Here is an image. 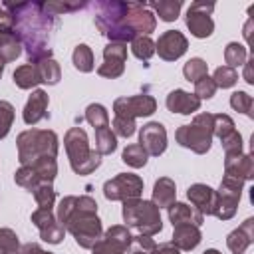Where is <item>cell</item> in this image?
I'll return each mask as SVG.
<instances>
[{
    "instance_id": "46",
    "label": "cell",
    "mask_w": 254,
    "mask_h": 254,
    "mask_svg": "<svg viewBox=\"0 0 254 254\" xmlns=\"http://www.w3.org/2000/svg\"><path fill=\"white\" fill-rule=\"evenodd\" d=\"M135 119H125V117H113V133H115V137L119 135V137H131L133 133H135Z\"/></svg>"
},
{
    "instance_id": "18",
    "label": "cell",
    "mask_w": 254,
    "mask_h": 254,
    "mask_svg": "<svg viewBox=\"0 0 254 254\" xmlns=\"http://www.w3.org/2000/svg\"><path fill=\"white\" fill-rule=\"evenodd\" d=\"M187 196L190 200V204L204 216L212 214V208H214V200H216V190L210 189L208 185H202V183H194L189 187L187 190Z\"/></svg>"
},
{
    "instance_id": "43",
    "label": "cell",
    "mask_w": 254,
    "mask_h": 254,
    "mask_svg": "<svg viewBox=\"0 0 254 254\" xmlns=\"http://www.w3.org/2000/svg\"><path fill=\"white\" fill-rule=\"evenodd\" d=\"M222 149H224V157H236L242 155V135L234 129L230 135H226L224 139H220Z\"/></svg>"
},
{
    "instance_id": "45",
    "label": "cell",
    "mask_w": 254,
    "mask_h": 254,
    "mask_svg": "<svg viewBox=\"0 0 254 254\" xmlns=\"http://www.w3.org/2000/svg\"><path fill=\"white\" fill-rule=\"evenodd\" d=\"M214 93H216V85H214L212 77L204 75V77H200L198 81H194V95H196L198 99H210Z\"/></svg>"
},
{
    "instance_id": "37",
    "label": "cell",
    "mask_w": 254,
    "mask_h": 254,
    "mask_svg": "<svg viewBox=\"0 0 254 254\" xmlns=\"http://www.w3.org/2000/svg\"><path fill=\"white\" fill-rule=\"evenodd\" d=\"M230 107H232L234 111H240V113L248 115L250 119H254V111H252L254 101H252V97H250L246 91H234V93L230 95Z\"/></svg>"
},
{
    "instance_id": "38",
    "label": "cell",
    "mask_w": 254,
    "mask_h": 254,
    "mask_svg": "<svg viewBox=\"0 0 254 254\" xmlns=\"http://www.w3.org/2000/svg\"><path fill=\"white\" fill-rule=\"evenodd\" d=\"M234 131V121L226 113H212V135L218 139H224Z\"/></svg>"
},
{
    "instance_id": "8",
    "label": "cell",
    "mask_w": 254,
    "mask_h": 254,
    "mask_svg": "<svg viewBox=\"0 0 254 254\" xmlns=\"http://www.w3.org/2000/svg\"><path fill=\"white\" fill-rule=\"evenodd\" d=\"M242 179H236L232 175H224L220 181V187L216 190V200H214V208H212V216L220 218V220H230L236 210H238V202L242 196Z\"/></svg>"
},
{
    "instance_id": "53",
    "label": "cell",
    "mask_w": 254,
    "mask_h": 254,
    "mask_svg": "<svg viewBox=\"0 0 254 254\" xmlns=\"http://www.w3.org/2000/svg\"><path fill=\"white\" fill-rule=\"evenodd\" d=\"M4 64H6V62L0 58V77H2V73H4Z\"/></svg>"
},
{
    "instance_id": "15",
    "label": "cell",
    "mask_w": 254,
    "mask_h": 254,
    "mask_svg": "<svg viewBox=\"0 0 254 254\" xmlns=\"http://www.w3.org/2000/svg\"><path fill=\"white\" fill-rule=\"evenodd\" d=\"M189 48V40L185 38L183 32L179 30H167L159 36L157 44H155V52L159 54L161 60L165 62H175L179 60Z\"/></svg>"
},
{
    "instance_id": "49",
    "label": "cell",
    "mask_w": 254,
    "mask_h": 254,
    "mask_svg": "<svg viewBox=\"0 0 254 254\" xmlns=\"http://www.w3.org/2000/svg\"><path fill=\"white\" fill-rule=\"evenodd\" d=\"M151 254H181V250H177V248L169 242V244H159V246H155V250H153Z\"/></svg>"
},
{
    "instance_id": "26",
    "label": "cell",
    "mask_w": 254,
    "mask_h": 254,
    "mask_svg": "<svg viewBox=\"0 0 254 254\" xmlns=\"http://www.w3.org/2000/svg\"><path fill=\"white\" fill-rule=\"evenodd\" d=\"M12 77H14V83H16L20 89H32V87H36L38 83H42L40 73H38V69H36L34 64H24V65L16 67V71H14Z\"/></svg>"
},
{
    "instance_id": "32",
    "label": "cell",
    "mask_w": 254,
    "mask_h": 254,
    "mask_svg": "<svg viewBox=\"0 0 254 254\" xmlns=\"http://www.w3.org/2000/svg\"><path fill=\"white\" fill-rule=\"evenodd\" d=\"M85 121L93 127V129H101V127H109V113L101 103H91L85 109Z\"/></svg>"
},
{
    "instance_id": "22",
    "label": "cell",
    "mask_w": 254,
    "mask_h": 254,
    "mask_svg": "<svg viewBox=\"0 0 254 254\" xmlns=\"http://www.w3.org/2000/svg\"><path fill=\"white\" fill-rule=\"evenodd\" d=\"M224 175H232L242 181L254 179V159L250 153L236 155V157H224Z\"/></svg>"
},
{
    "instance_id": "33",
    "label": "cell",
    "mask_w": 254,
    "mask_h": 254,
    "mask_svg": "<svg viewBox=\"0 0 254 254\" xmlns=\"http://www.w3.org/2000/svg\"><path fill=\"white\" fill-rule=\"evenodd\" d=\"M248 60V52L242 44L238 42H230L226 48H224V62L228 64V67H238V65H244Z\"/></svg>"
},
{
    "instance_id": "25",
    "label": "cell",
    "mask_w": 254,
    "mask_h": 254,
    "mask_svg": "<svg viewBox=\"0 0 254 254\" xmlns=\"http://www.w3.org/2000/svg\"><path fill=\"white\" fill-rule=\"evenodd\" d=\"M22 54V44L14 34L12 26H0V58L4 62H14Z\"/></svg>"
},
{
    "instance_id": "23",
    "label": "cell",
    "mask_w": 254,
    "mask_h": 254,
    "mask_svg": "<svg viewBox=\"0 0 254 254\" xmlns=\"http://www.w3.org/2000/svg\"><path fill=\"white\" fill-rule=\"evenodd\" d=\"M167 210H169V220H171L173 226H177V224L200 226L204 222V216L192 204H187V202H173Z\"/></svg>"
},
{
    "instance_id": "47",
    "label": "cell",
    "mask_w": 254,
    "mask_h": 254,
    "mask_svg": "<svg viewBox=\"0 0 254 254\" xmlns=\"http://www.w3.org/2000/svg\"><path fill=\"white\" fill-rule=\"evenodd\" d=\"M20 252L22 254H54V252H46L40 244H36V242H28V244H24L22 248H20Z\"/></svg>"
},
{
    "instance_id": "3",
    "label": "cell",
    "mask_w": 254,
    "mask_h": 254,
    "mask_svg": "<svg viewBox=\"0 0 254 254\" xmlns=\"http://www.w3.org/2000/svg\"><path fill=\"white\" fill-rule=\"evenodd\" d=\"M58 220L81 248H93L103 234V226L97 216V202L87 194L64 196L58 204Z\"/></svg>"
},
{
    "instance_id": "4",
    "label": "cell",
    "mask_w": 254,
    "mask_h": 254,
    "mask_svg": "<svg viewBox=\"0 0 254 254\" xmlns=\"http://www.w3.org/2000/svg\"><path fill=\"white\" fill-rule=\"evenodd\" d=\"M20 165H32L44 157H58V135L50 129H28L16 139Z\"/></svg>"
},
{
    "instance_id": "39",
    "label": "cell",
    "mask_w": 254,
    "mask_h": 254,
    "mask_svg": "<svg viewBox=\"0 0 254 254\" xmlns=\"http://www.w3.org/2000/svg\"><path fill=\"white\" fill-rule=\"evenodd\" d=\"M34 198H36V202H38V208H48V210H52V208H54V202H56V190H54L52 183L40 185V187L34 190Z\"/></svg>"
},
{
    "instance_id": "30",
    "label": "cell",
    "mask_w": 254,
    "mask_h": 254,
    "mask_svg": "<svg viewBox=\"0 0 254 254\" xmlns=\"http://www.w3.org/2000/svg\"><path fill=\"white\" fill-rule=\"evenodd\" d=\"M121 159H123L125 165H129V167H133V169H141V167L147 165L149 155H147V151H145L139 143H131V145H127V147L123 149Z\"/></svg>"
},
{
    "instance_id": "1",
    "label": "cell",
    "mask_w": 254,
    "mask_h": 254,
    "mask_svg": "<svg viewBox=\"0 0 254 254\" xmlns=\"http://www.w3.org/2000/svg\"><path fill=\"white\" fill-rule=\"evenodd\" d=\"M93 10L95 26L109 42L127 44L137 36H149L157 26V18L147 8V2L101 0L93 4Z\"/></svg>"
},
{
    "instance_id": "36",
    "label": "cell",
    "mask_w": 254,
    "mask_h": 254,
    "mask_svg": "<svg viewBox=\"0 0 254 254\" xmlns=\"http://www.w3.org/2000/svg\"><path fill=\"white\" fill-rule=\"evenodd\" d=\"M44 10L52 16H62L65 12H73V10H79V8H85L87 4L85 2H58V0H48V2H42Z\"/></svg>"
},
{
    "instance_id": "2",
    "label": "cell",
    "mask_w": 254,
    "mask_h": 254,
    "mask_svg": "<svg viewBox=\"0 0 254 254\" xmlns=\"http://www.w3.org/2000/svg\"><path fill=\"white\" fill-rule=\"evenodd\" d=\"M12 16V28L22 48H26L28 64H36L44 58H52V38L58 26V18L48 14L42 2H18L2 4Z\"/></svg>"
},
{
    "instance_id": "50",
    "label": "cell",
    "mask_w": 254,
    "mask_h": 254,
    "mask_svg": "<svg viewBox=\"0 0 254 254\" xmlns=\"http://www.w3.org/2000/svg\"><path fill=\"white\" fill-rule=\"evenodd\" d=\"M0 26H12V16L2 4H0Z\"/></svg>"
},
{
    "instance_id": "12",
    "label": "cell",
    "mask_w": 254,
    "mask_h": 254,
    "mask_svg": "<svg viewBox=\"0 0 254 254\" xmlns=\"http://www.w3.org/2000/svg\"><path fill=\"white\" fill-rule=\"evenodd\" d=\"M133 234L129 232L127 226L115 224L105 230V234L93 244L91 254H125L131 246Z\"/></svg>"
},
{
    "instance_id": "48",
    "label": "cell",
    "mask_w": 254,
    "mask_h": 254,
    "mask_svg": "<svg viewBox=\"0 0 254 254\" xmlns=\"http://www.w3.org/2000/svg\"><path fill=\"white\" fill-rule=\"evenodd\" d=\"M252 67H254V58H250V60H246V64H244V81L246 83H254V71H252Z\"/></svg>"
},
{
    "instance_id": "9",
    "label": "cell",
    "mask_w": 254,
    "mask_h": 254,
    "mask_svg": "<svg viewBox=\"0 0 254 254\" xmlns=\"http://www.w3.org/2000/svg\"><path fill=\"white\" fill-rule=\"evenodd\" d=\"M143 192V179L133 173H119L113 179L105 181L103 194L107 200H129L139 198Z\"/></svg>"
},
{
    "instance_id": "29",
    "label": "cell",
    "mask_w": 254,
    "mask_h": 254,
    "mask_svg": "<svg viewBox=\"0 0 254 254\" xmlns=\"http://www.w3.org/2000/svg\"><path fill=\"white\" fill-rule=\"evenodd\" d=\"M117 149V137L111 131V127L95 129V151L99 155H109Z\"/></svg>"
},
{
    "instance_id": "34",
    "label": "cell",
    "mask_w": 254,
    "mask_h": 254,
    "mask_svg": "<svg viewBox=\"0 0 254 254\" xmlns=\"http://www.w3.org/2000/svg\"><path fill=\"white\" fill-rule=\"evenodd\" d=\"M183 75H185V79L187 81H198L200 77H204V75H208V64L202 60V58H190L187 64H185V67H183Z\"/></svg>"
},
{
    "instance_id": "19",
    "label": "cell",
    "mask_w": 254,
    "mask_h": 254,
    "mask_svg": "<svg viewBox=\"0 0 254 254\" xmlns=\"http://www.w3.org/2000/svg\"><path fill=\"white\" fill-rule=\"evenodd\" d=\"M165 103H167L169 111L181 113V115H190V113L198 111V107H200V99L194 93H189L185 89H173L167 95Z\"/></svg>"
},
{
    "instance_id": "14",
    "label": "cell",
    "mask_w": 254,
    "mask_h": 254,
    "mask_svg": "<svg viewBox=\"0 0 254 254\" xmlns=\"http://www.w3.org/2000/svg\"><path fill=\"white\" fill-rule=\"evenodd\" d=\"M125 60H127V44L109 42L103 48V64L97 67V73L107 79H115L125 71Z\"/></svg>"
},
{
    "instance_id": "16",
    "label": "cell",
    "mask_w": 254,
    "mask_h": 254,
    "mask_svg": "<svg viewBox=\"0 0 254 254\" xmlns=\"http://www.w3.org/2000/svg\"><path fill=\"white\" fill-rule=\"evenodd\" d=\"M139 145L151 157H159L167 149V129L159 121H149L139 131Z\"/></svg>"
},
{
    "instance_id": "44",
    "label": "cell",
    "mask_w": 254,
    "mask_h": 254,
    "mask_svg": "<svg viewBox=\"0 0 254 254\" xmlns=\"http://www.w3.org/2000/svg\"><path fill=\"white\" fill-rule=\"evenodd\" d=\"M155 240L151 238V236H143V234H137V236H133V240H131V254H151L153 250H155Z\"/></svg>"
},
{
    "instance_id": "21",
    "label": "cell",
    "mask_w": 254,
    "mask_h": 254,
    "mask_svg": "<svg viewBox=\"0 0 254 254\" xmlns=\"http://www.w3.org/2000/svg\"><path fill=\"white\" fill-rule=\"evenodd\" d=\"M254 240V218H246L236 230H232L226 238V246L234 254H244V250Z\"/></svg>"
},
{
    "instance_id": "52",
    "label": "cell",
    "mask_w": 254,
    "mask_h": 254,
    "mask_svg": "<svg viewBox=\"0 0 254 254\" xmlns=\"http://www.w3.org/2000/svg\"><path fill=\"white\" fill-rule=\"evenodd\" d=\"M202 254H222V252H218L216 248H208V250H204Z\"/></svg>"
},
{
    "instance_id": "31",
    "label": "cell",
    "mask_w": 254,
    "mask_h": 254,
    "mask_svg": "<svg viewBox=\"0 0 254 254\" xmlns=\"http://www.w3.org/2000/svg\"><path fill=\"white\" fill-rule=\"evenodd\" d=\"M71 62H73L75 69H79L83 73H89L93 69V52H91V48L85 46V44L75 46L73 56H71Z\"/></svg>"
},
{
    "instance_id": "40",
    "label": "cell",
    "mask_w": 254,
    "mask_h": 254,
    "mask_svg": "<svg viewBox=\"0 0 254 254\" xmlns=\"http://www.w3.org/2000/svg\"><path fill=\"white\" fill-rule=\"evenodd\" d=\"M212 81H214L216 87L226 89V87H232V85L238 81V73H236V69H232V67H228V65H220V67L214 69Z\"/></svg>"
},
{
    "instance_id": "24",
    "label": "cell",
    "mask_w": 254,
    "mask_h": 254,
    "mask_svg": "<svg viewBox=\"0 0 254 254\" xmlns=\"http://www.w3.org/2000/svg\"><path fill=\"white\" fill-rule=\"evenodd\" d=\"M175 196H177V187H175V181L169 179V177H161L155 181V187H153V204L157 208H169L173 202H175Z\"/></svg>"
},
{
    "instance_id": "6",
    "label": "cell",
    "mask_w": 254,
    "mask_h": 254,
    "mask_svg": "<svg viewBox=\"0 0 254 254\" xmlns=\"http://www.w3.org/2000/svg\"><path fill=\"white\" fill-rule=\"evenodd\" d=\"M123 220L127 228H133L143 236H155L163 230L159 208L151 200H143V198L123 200Z\"/></svg>"
},
{
    "instance_id": "42",
    "label": "cell",
    "mask_w": 254,
    "mask_h": 254,
    "mask_svg": "<svg viewBox=\"0 0 254 254\" xmlns=\"http://www.w3.org/2000/svg\"><path fill=\"white\" fill-rule=\"evenodd\" d=\"M20 252V242L14 230L0 228V254H16Z\"/></svg>"
},
{
    "instance_id": "41",
    "label": "cell",
    "mask_w": 254,
    "mask_h": 254,
    "mask_svg": "<svg viewBox=\"0 0 254 254\" xmlns=\"http://www.w3.org/2000/svg\"><path fill=\"white\" fill-rule=\"evenodd\" d=\"M12 123H14V105L6 99H0V139H4L10 133Z\"/></svg>"
},
{
    "instance_id": "35",
    "label": "cell",
    "mask_w": 254,
    "mask_h": 254,
    "mask_svg": "<svg viewBox=\"0 0 254 254\" xmlns=\"http://www.w3.org/2000/svg\"><path fill=\"white\" fill-rule=\"evenodd\" d=\"M131 52L137 60L147 62L155 54V42L149 36H137V38L131 40Z\"/></svg>"
},
{
    "instance_id": "5",
    "label": "cell",
    "mask_w": 254,
    "mask_h": 254,
    "mask_svg": "<svg viewBox=\"0 0 254 254\" xmlns=\"http://www.w3.org/2000/svg\"><path fill=\"white\" fill-rule=\"evenodd\" d=\"M64 147L75 175H89L101 165V155L89 149L87 133L81 127H71L65 131Z\"/></svg>"
},
{
    "instance_id": "28",
    "label": "cell",
    "mask_w": 254,
    "mask_h": 254,
    "mask_svg": "<svg viewBox=\"0 0 254 254\" xmlns=\"http://www.w3.org/2000/svg\"><path fill=\"white\" fill-rule=\"evenodd\" d=\"M155 8V12L159 14V18L163 22H175L179 18V12H181V6L183 2L181 0H159V2H149L147 8Z\"/></svg>"
},
{
    "instance_id": "10",
    "label": "cell",
    "mask_w": 254,
    "mask_h": 254,
    "mask_svg": "<svg viewBox=\"0 0 254 254\" xmlns=\"http://www.w3.org/2000/svg\"><path fill=\"white\" fill-rule=\"evenodd\" d=\"M113 111L117 117L135 119V117H149L157 111V101L153 95L139 93L129 97H117L113 101Z\"/></svg>"
},
{
    "instance_id": "7",
    "label": "cell",
    "mask_w": 254,
    "mask_h": 254,
    "mask_svg": "<svg viewBox=\"0 0 254 254\" xmlns=\"http://www.w3.org/2000/svg\"><path fill=\"white\" fill-rule=\"evenodd\" d=\"M177 143L194 151L196 155H204L212 143V113H198L192 123L181 125L175 133Z\"/></svg>"
},
{
    "instance_id": "17",
    "label": "cell",
    "mask_w": 254,
    "mask_h": 254,
    "mask_svg": "<svg viewBox=\"0 0 254 254\" xmlns=\"http://www.w3.org/2000/svg\"><path fill=\"white\" fill-rule=\"evenodd\" d=\"M48 103H50L48 93L44 89H34L32 95L28 97V101H26L24 111H22L24 123L26 125H36L38 121L48 117Z\"/></svg>"
},
{
    "instance_id": "20",
    "label": "cell",
    "mask_w": 254,
    "mask_h": 254,
    "mask_svg": "<svg viewBox=\"0 0 254 254\" xmlns=\"http://www.w3.org/2000/svg\"><path fill=\"white\" fill-rule=\"evenodd\" d=\"M200 240H202V234H200L198 226H194V224H177V226H173L171 244L177 250H192L200 244Z\"/></svg>"
},
{
    "instance_id": "13",
    "label": "cell",
    "mask_w": 254,
    "mask_h": 254,
    "mask_svg": "<svg viewBox=\"0 0 254 254\" xmlns=\"http://www.w3.org/2000/svg\"><path fill=\"white\" fill-rule=\"evenodd\" d=\"M30 220H32V224L40 230V236H42L44 242H48V244H60V242L64 240L65 228L60 224L58 216H56L52 210H48V208H38V210L32 212Z\"/></svg>"
},
{
    "instance_id": "51",
    "label": "cell",
    "mask_w": 254,
    "mask_h": 254,
    "mask_svg": "<svg viewBox=\"0 0 254 254\" xmlns=\"http://www.w3.org/2000/svg\"><path fill=\"white\" fill-rule=\"evenodd\" d=\"M250 26H252V20H248L246 22V28H244V38L246 40H250Z\"/></svg>"
},
{
    "instance_id": "27",
    "label": "cell",
    "mask_w": 254,
    "mask_h": 254,
    "mask_svg": "<svg viewBox=\"0 0 254 254\" xmlns=\"http://www.w3.org/2000/svg\"><path fill=\"white\" fill-rule=\"evenodd\" d=\"M38 73H40V79L42 83H48V85H56L60 79H62V69H60V64L54 60V58H44L40 62L34 64Z\"/></svg>"
},
{
    "instance_id": "11",
    "label": "cell",
    "mask_w": 254,
    "mask_h": 254,
    "mask_svg": "<svg viewBox=\"0 0 254 254\" xmlns=\"http://www.w3.org/2000/svg\"><path fill=\"white\" fill-rule=\"evenodd\" d=\"M212 10H214V4L204 2V0H196L189 6L185 24L194 38H208L212 34V30H214V22L210 18Z\"/></svg>"
}]
</instances>
